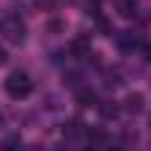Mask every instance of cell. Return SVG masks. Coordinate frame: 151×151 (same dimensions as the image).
Instances as JSON below:
<instances>
[{
    "label": "cell",
    "mask_w": 151,
    "mask_h": 151,
    "mask_svg": "<svg viewBox=\"0 0 151 151\" xmlns=\"http://www.w3.org/2000/svg\"><path fill=\"white\" fill-rule=\"evenodd\" d=\"M36 6H39V9H45V12H50V9L56 6V0H36Z\"/></svg>",
    "instance_id": "30bf717a"
},
{
    "label": "cell",
    "mask_w": 151,
    "mask_h": 151,
    "mask_svg": "<svg viewBox=\"0 0 151 151\" xmlns=\"http://www.w3.org/2000/svg\"><path fill=\"white\" fill-rule=\"evenodd\" d=\"M15 145H21V139H18V136H12V139H6V142H3V148H15Z\"/></svg>",
    "instance_id": "8fae6325"
},
{
    "label": "cell",
    "mask_w": 151,
    "mask_h": 151,
    "mask_svg": "<svg viewBox=\"0 0 151 151\" xmlns=\"http://www.w3.org/2000/svg\"><path fill=\"white\" fill-rule=\"evenodd\" d=\"M122 110H124V113H130V116H139V113L145 110V98H142L139 92H130V95L124 98V104H122Z\"/></svg>",
    "instance_id": "3957f363"
},
{
    "label": "cell",
    "mask_w": 151,
    "mask_h": 151,
    "mask_svg": "<svg viewBox=\"0 0 151 151\" xmlns=\"http://www.w3.org/2000/svg\"><path fill=\"white\" fill-rule=\"evenodd\" d=\"M116 12L122 15V18H136L139 15V3H136V0H116Z\"/></svg>",
    "instance_id": "277c9868"
},
{
    "label": "cell",
    "mask_w": 151,
    "mask_h": 151,
    "mask_svg": "<svg viewBox=\"0 0 151 151\" xmlns=\"http://www.w3.org/2000/svg\"><path fill=\"white\" fill-rule=\"evenodd\" d=\"M71 50H74V53H80V56H86V53H89V39H86V36L74 39V42H71Z\"/></svg>",
    "instance_id": "8992f818"
},
{
    "label": "cell",
    "mask_w": 151,
    "mask_h": 151,
    "mask_svg": "<svg viewBox=\"0 0 151 151\" xmlns=\"http://www.w3.org/2000/svg\"><path fill=\"white\" fill-rule=\"evenodd\" d=\"M65 133H68V136H80V133H83V124L74 119V122H68V130H65Z\"/></svg>",
    "instance_id": "ba28073f"
},
{
    "label": "cell",
    "mask_w": 151,
    "mask_h": 151,
    "mask_svg": "<svg viewBox=\"0 0 151 151\" xmlns=\"http://www.w3.org/2000/svg\"><path fill=\"white\" fill-rule=\"evenodd\" d=\"M77 104L80 107H95V92L92 89H77Z\"/></svg>",
    "instance_id": "5b68a950"
},
{
    "label": "cell",
    "mask_w": 151,
    "mask_h": 151,
    "mask_svg": "<svg viewBox=\"0 0 151 151\" xmlns=\"http://www.w3.org/2000/svg\"><path fill=\"white\" fill-rule=\"evenodd\" d=\"M3 62H6V50H3V47H0V65H3Z\"/></svg>",
    "instance_id": "7c38bea8"
},
{
    "label": "cell",
    "mask_w": 151,
    "mask_h": 151,
    "mask_svg": "<svg viewBox=\"0 0 151 151\" xmlns=\"http://www.w3.org/2000/svg\"><path fill=\"white\" fill-rule=\"evenodd\" d=\"M3 33H6V39H9V42H15V45H21V42L27 39V27H24V21H21V18H15V15L3 21Z\"/></svg>",
    "instance_id": "7a4b0ae2"
},
{
    "label": "cell",
    "mask_w": 151,
    "mask_h": 151,
    "mask_svg": "<svg viewBox=\"0 0 151 151\" xmlns=\"http://www.w3.org/2000/svg\"><path fill=\"white\" fill-rule=\"evenodd\" d=\"M3 89H6V95L12 101H24L33 92V80H30L27 71H12L9 77H6V83H3Z\"/></svg>",
    "instance_id": "6da1fadb"
},
{
    "label": "cell",
    "mask_w": 151,
    "mask_h": 151,
    "mask_svg": "<svg viewBox=\"0 0 151 151\" xmlns=\"http://www.w3.org/2000/svg\"><path fill=\"white\" fill-rule=\"evenodd\" d=\"M95 107H98L101 119H116V116H119V107H116V104H95Z\"/></svg>",
    "instance_id": "52a82bcc"
},
{
    "label": "cell",
    "mask_w": 151,
    "mask_h": 151,
    "mask_svg": "<svg viewBox=\"0 0 151 151\" xmlns=\"http://www.w3.org/2000/svg\"><path fill=\"white\" fill-rule=\"evenodd\" d=\"M89 142H92V145H107L110 139H107V136H104V133L98 130V133H89Z\"/></svg>",
    "instance_id": "9c48e42d"
}]
</instances>
